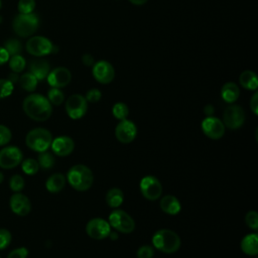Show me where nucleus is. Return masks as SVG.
Wrapping results in <instances>:
<instances>
[{
  "label": "nucleus",
  "mask_w": 258,
  "mask_h": 258,
  "mask_svg": "<svg viewBox=\"0 0 258 258\" xmlns=\"http://www.w3.org/2000/svg\"><path fill=\"white\" fill-rule=\"evenodd\" d=\"M22 108L24 113L30 119L38 122L47 120L52 113L51 104L47 98L40 94H31L27 96L22 103Z\"/></svg>",
  "instance_id": "nucleus-1"
},
{
  "label": "nucleus",
  "mask_w": 258,
  "mask_h": 258,
  "mask_svg": "<svg viewBox=\"0 0 258 258\" xmlns=\"http://www.w3.org/2000/svg\"><path fill=\"white\" fill-rule=\"evenodd\" d=\"M67 180L78 191L88 190L94 181L92 170L84 164H76L67 173Z\"/></svg>",
  "instance_id": "nucleus-2"
},
{
  "label": "nucleus",
  "mask_w": 258,
  "mask_h": 258,
  "mask_svg": "<svg viewBox=\"0 0 258 258\" xmlns=\"http://www.w3.org/2000/svg\"><path fill=\"white\" fill-rule=\"evenodd\" d=\"M152 244L157 250L166 254H171L179 249L181 242L179 236L174 231L160 229L152 236Z\"/></svg>",
  "instance_id": "nucleus-3"
},
{
  "label": "nucleus",
  "mask_w": 258,
  "mask_h": 258,
  "mask_svg": "<svg viewBox=\"0 0 258 258\" xmlns=\"http://www.w3.org/2000/svg\"><path fill=\"white\" fill-rule=\"evenodd\" d=\"M51 133L45 128H34L30 130L25 137L26 145L33 151H46L51 144Z\"/></svg>",
  "instance_id": "nucleus-4"
},
{
  "label": "nucleus",
  "mask_w": 258,
  "mask_h": 258,
  "mask_svg": "<svg viewBox=\"0 0 258 258\" xmlns=\"http://www.w3.org/2000/svg\"><path fill=\"white\" fill-rule=\"evenodd\" d=\"M39 19L36 14H21L15 16L12 27L14 32L20 37H27L32 35L38 28Z\"/></svg>",
  "instance_id": "nucleus-5"
},
{
  "label": "nucleus",
  "mask_w": 258,
  "mask_h": 258,
  "mask_svg": "<svg viewBox=\"0 0 258 258\" xmlns=\"http://www.w3.org/2000/svg\"><path fill=\"white\" fill-rule=\"evenodd\" d=\"M109 224L116 231L123 234L132 233L135 229V222L133 218L125 211L120 209H116L111 212L109 216Z\"/></svg>",
  "instance_id": "nucleus-6"
},
{
  "label": "nucleus",
  "mask_w": 258,
  "mask_h": 258,
  "mask_svg": "<svg viewBox=\"0 0 258 258\" xmlns=\"http://www.w3.org/2000/svg\"><path fill=\"white\" fill-rule=\"evenodd\" d=\"M26 51L34 56H43L55 51V46L44 36H32L26 42Z\"/></svg>",
  "instance_id": "nucleus-7"
},
{
  "label": "nucleus",
  "mask_w": 258,
  "mask_h": 258,
  "mask_svg": "<svg viewBox=\"0 0 258 258\" xmlns=\"http://www.w3.org/2000/svg\"><path fill=\"white\" fill-rule=\"evenodd\" d=\"M88 110L86 98L80 94H74L66 101V111L70 118L77 120L85 116Z\"/></svg>",
  "instance_id": "nucleus-8"
},
{
  "label": "nucleus",
  "mask_w": 258,
  "mask_h": 258,
  "mask_svg": "<svg viewBox=\"0 0 258 258\" xmlns=\"http://www.w3.org/2000/svg\"><path fill=\"white\" fill-rule=\"evenodd\" d=\"M225 127L229 129H238L245 122V112L239 105L228 106L223 113V121Z\"/></svg>",
  "instance_id": "nucleus-9"
},
{
  "label": "nucleus",
  "mask_w": 258,
  "mask_h": 258,
  "mask_svg": "<svg viewBox=\"0 0 258 258\" xmlns=\"http://www.w3.org/2000/svg\"><path fill=\"white\" fill-rule=\"evenodd\" d=\"M142 196L149 201H156L161 197L162 185L160 181L153 175L144 176L139 183Z\"/></svg>",
  "instance_id": "nucleus-10"
},
{
  "label": "nucleus",
  "mask_w": 258,
  "mask_h": 258,
  "mask_svg": "<svg viewBox=\"0 0 258 258\" xmlns=\"http://www.w3.org/2000/svg\"><path fill=\"white\" fill-rule=\"evenodd\" d=\"M111 226L109 222L102 218H94L86 225V233L95 240H103L109 236Z\"/></svg>",
  "instance_id": "nucleus-11"
},
{
  "label": "nucleus",
  "mask_w": 258,
  "mask_h": 258,
  "mask_svg": "<svg viewBox=\"0 0 258 258\" xmlns=\"http://www.w3.org/2000/svg\"><path fill=\"white\" fill-rule=\"evenodd\" d=\"M23 154L16 146H7L0 150V167L11 169L19 165L22 161Z\"/></svg>",
  "instance_id": "nucleus-12"
},
{
  "label": "nucleus",
  "mask_w": 258,
  "mask_h": 258,
  "mask_svg": "<svg viewBox=\"0 0 258 258\" xmlns=\"http://www.w3.org/2000/svg\"><path fill=\"white\" fill-rule=\"evenodd\" d=\"M94 79L100 84H110L115 78V69L107 60H99L94 63L92 69Z\"/></svg>",
  "instance_id": "nucleus-13"
},
{
  "label": "nucleus",
  "mask_w": 258,
  "mask_h": 258,
  "mask_svg": "<svg viewBox=\"0 0 258 258\" xmlns=\"http://www.w3.org/2000/svg\"><path fill=\"white\" fill-rule=\"evenodd\" d=\"M115 135L119 142L127 144L132 142L137 135L136 125L128 119L120 120L115 128Z\"/></svg>",
  "instance_id": "nucleus-14"
},
{
  "label": "nucleus",
  "mask_w": 258,
  "mask_h": 258,
  "mask_svg": "<svg viewBox=\"0 0 258 258\" xmlns=\"http://www.w3.org/2000/svg\"><path fill=\"white\" fill-rule=\"evenodd\" d=\"M225 125L222 120L209 116L202 122V130L211 139H220L225 134Z\"/></svg>",
  "instance_id": "nucleus-15"
},
{
  "label": "nucleus",
  "mask_w": 258,
  "mask_h": 258,
  "mask_svg": "<svg viewBox=\"0 0 258 258\" xmlns=\"http://www.w3.org/2000/svg\"><path fill=\"white\" fill-rule=\"evenodd\" d=\"M47 83L51 88H63L68 86L72 81L71 72L64 67H58L51 72L46 77Z\"/></svg>",
  "instance_id": "nucleus-16"
},
{
  "label": "nucleus",
  "mask_w": 258,
  "mask_h": 258,
  "mask_svg": "<svg viewBox=\"0 0 258 258\" xmlns=\"http://www.w3.org/2000/svg\"><path fill=\"white\" fill-rule=\"evenodd\" d=\"M9 206L11 211L17 216H26L31 210V203L29 199L21 192H15L11 196Z\"/></svg>",
  "instance_id": "nucleus-17"
},
{
  "label": "nucleus",
  "mask_w": 258,
  "mask_h": 258,
  "mask_svg": "<svg viewBox=\"0 0 258 258\" xmlns=\"http://www.w3.org/2000/svg\"><path fill=\"white\" fill-rule=\"evenodd\" d=\"M50 147L57 156H67L74 151L75 142L69 136H59L52 139Z\"/></svg>",
  "instance_id": "nucleus-18"
},
{
  "label": "nucleus",
  "mask_w": 258,
  "mask_h": 258,
  "mask_svg": "<svg viewBox=\"0 0 258 258\" xmlns=\"http://www.w3.org/2000/svg\"><path fill=\"white\" fill-rule=\"evenodd\" d=\"M29 71V73L32 74L37 81H42L50 72L49 62L45 59H35L30 62Z\"/></svg>",
  "instance_id": "nucleus-19"
},
{
  "label": "nucleus",
  "mask_w": 258,
  "mask_h": 258,
  "mask_svg": "<svg viewBox=\"0 0 258 258\" xmlns=\"http://www.w3.org/2000/svg\"><path fill=\"white\" fill-rule=\"evenodd\" d=\"M160 209L165 214L173 216V215H177L180 212L181 206H180V202L177 200L176 197L172 195H167L161 198Z\"/></svg>",
  "instance_id": "nucleus-20"
},
{
  "label": "nucleus",
  "mask_w": 258,
  "mask_h": 258,
  "mask_svg": "<svg viewBox=\"0 0 258 258\" xmlns=\"http://www.w3.org/2000/svg\"><path fill=\"white\" fill-rule=\"evenodd\" d=\"M242 251L249 256H256L258 254V235L251 233L246 235L241 241Z\"/></svg>",
  "instance_id": "nucleus-21"
},
{
  "label": "nucleus",
  "mask_w": 258,
  "mask_h": 258,
  "mask_svg": "<svg viewBox=\"0 0 258 258\" xmlns=\"http://www.w3.org/2000/svg\"><path fill=\"white\" fill-rule=\"evenodd\" d=\"M239 96H240V89L235 83L228 82L223 85L221 89V97L225 102L232 104L238 100Z\"/></svg>",
  "instance_id": "nucleus-22"
},
{
  "label": "nucleus",
  "mask_w": 258,
  "mask_h": 258,
  "mask_svg": "<svg viewBox=\"0 0 258 258\" xmlns=\"http://www.w3.org/2000/svg\"><path fill=\"white\" fill-rule=\"evenodd\" d=\"M66 181H67V178L62 173H59V172L54 173V174H51L46 179L45 187L49 192L56 194L63 189V187L66 185Z\"/></svg>",
  "instance_id": "nucleus-23"
},
{
  "label": "nucleus",
  "mask_w": 258,
  "mask_h": 258,
  "mask_svg": "<svg viewBox=\"0 0 258 258\" xmlns=\"http://www.w3.org/2000/svg\"><path fill=\"white\" fill-rule=\"evenodd\" d=\"M239 83L244 89L250 91H256L258 87L257 76L253 71L250 70H246L240 74Z\"/></svg>",
  "instance_id": "nucleus-24"
},
{
  "label": "nucleus",
  "mask_w": 258,
  "mask_h": 258,
  "mask_svg": "<svg viewBox=\"0 0 258 258\" xmlns=\"http://www.w3.org/2000/svg\"><path fill=\"white\" fill-rule=\"evenodd\" d=\"M105 200L109 207L113 209H117L119 206L122 205L124 201V194L120 188L113 187L107 191Z\"/></svg>",
  "instance_id": "nucleus-25"
},
{
  "label": "nucleus",
  "mask_w": 258,
  "mask_h": 258,
  "mask_svg": "<svg viewBox=\"0 0 258 258\" xmlns=\"http://www.w3.org/2000/svg\"><path fill=\"white\" fill-rule=\"evenodd\" d=\"M18 82H19V85L20 87L27 91V92H33L36 87H37V79L30 73H26V74H23L22 76H20V78L18 79Z\"/></svg>",
  "instance_id": "nucleus-26"
},
{
  "label": "nucleus",
  "mask_w": 258,
  "mask_h": 258,
  "mask_svg": "<svg viewBox=\"0 0 258 258\" xmlns=\"http://www.w3.org/2000/svg\"><path fill=\"white\" fill-rule=\"evenodd\" d=\"M37 162H38L39 167H41L43 169H49L53 166V164L55 162V159H54L53 154L46 150V151H43V152H39Z\"/></svg>",
  "instance_id": "nucleus-27"
},
{
  "label": "nucleus",
  "mask_w": 258,
  "mask_h": 258,
  "mask_svg": "<svg viewBox=\"0 0 258 258\" xmlns=\"http://www.w3.org/2000/svg\"><path fill=\"white\" fill-rule=\"evenodd\" d=\"M47 100L54 106H59L64 101V95L58 88H51L47 92Z\"/></svg>",
  "instance_id": "nucleus-28"
},
{
  "label": "nucleus",
  "mask_w": 258,
  "mask_h": 258,
  "mask_svg": "<svg viewBox=\"0 0 258 258\" xmlns=\"http://www.w3.org/2000/svg\"><path fill=\"white\" fill-rule=\"evenodd\" d=\"M21 162H22L21 167H22L23 172L28 174V175L35 174L39 169V165H38L37 160H35L33 158H26Z\"/></svg>",
  "instance_id": "nucleus-29"
},
{
  "label": "nucleus",
  "mask_w": 258,
  "mask_h": 258,
  "mask_svg": "<svg viewBox=\"0 0 258 258\" xmlns=\"http://www.w3.org/2000/svg\"><path fill=\"white\" fill-rule=\"evenodd\" d=\"M112 113L114 117H116L118 120H124L127 119V116L129 114V108L125 103L118 102L113 106Z\"/></svg>",
  "instance_id": "nucleus-30"
},
{
  "label": "nucleus",
  "mask_w": 258,
  "mask_h": 258,
  "mask_svg": "<svg viewBox=\"0 0 258 258\" xmlns=\"http://www.w3.org/2000/svg\"><path fill=\"white\" fill-rule=\"evenodd\" d=\"M25 59L20 54L12 55L11 58L9 59V68L12 70V72L16 74L22 72L25 68Z\"/></svg>",
  "instance_id": "nucleus-31"
},
{
  "label": "nucleus",
  "mask_w": 258,
  "mask_h": 258,
  "mask_svg": "<svg viewBox=\"0 0 258 258\" xmlns=\"http://www.w3.org/2000/svg\"><path fill=\"white\" fill-rule=\"evenodd\" d=\"M4 48L9 53V55H15V54H19V52H21L22 45L18 39L10 38L5 41Z\"/></svg>",
  "instance_id": "nucleus-32"
},
{
  "label": "nucleus",
  "mask_w": 258,
  "mask_h": 258,
  "mask_svg": "<svg viewBox=\"0 0 258 258\" xmlns=\"http://www.w3.org/2000/svg\"><path fill=\"white\" fill-rule=\"evenodd\" d=\"M9 187L15 192H20L24 187V179L19 174H14L9 180Z\"/></svg>",
  "instance_id": "nucleus-33"
},
{
  "label": "nucleus",
  "mask_w": 258,
  "mask_h": 258,
  "mask_svg": "<svg viewBox=\"0 0 258 258\" xmlns=\"http://www.w3.org/2000/svg\"><path fill=\"white\" fill-rule=\"evenodd\" d=\"M17 8L21 14L32 13L35 8V0H19Z\"/></svg>",
  "instance_id": "nucleus-34"
},
{
  "label": "nucleus",
  "mask_w": 258,
  "mask_h": 258,
  "mask_svg": "<svg viewBox=\"0 0 258 258\" xmlns=\"http://www.w3.org/2000/svg\"><path fill=\"white\" fill-rule=\"evenodd\" d=\"M13 92V84L9 80L0 79V99L10 96Z\"/></svg>",
  "instance_id": "nucleus-35"
},
{
  "label": "nucleus",
  "mask_w": 258,
  "mask_h": 258,
  "mask_svg": "<svg viewBox=\"0 0 258 258\" xmlns=\"http://www.w3.org/2000/svg\"><path fill=\"white\" fill-rule=\"evenodd\" d=\"M246 225L252 230L256 231L258 229V214L256 211H249L245 216Z\"/></svg>",
  "instance_id": "nucleus-36"
},
{
  "label": "nucleus",
  "mask_w": 258,
  "mask_h": 258,
  "mask_svg": "<svg viewBox=\"0 0 258 258\" xmlns=\"http://www.w3.org/2000/svg\"><path fill=\"white\" fill-rule=\"evenodd\" d=\"M137 258H152L154 255V249L150 245H142L136 252Z\"/></svg>",
  "instance_id": "nucleus-37"
},
{
  "label": "nucleus",
  "mask_w": 258,
  "mask_h": 258,
  "mask_svg": "<svg viewBox=\"0 0 258 258\" xmlns=\"http://www.w3.org/2000/svg\"><path fill=\"white\" fill-rule=\"evenodd\" d=\"M11 233L7 229H0V250H3L11 243Z\"/></svg>",
  "instance_id": "nucleus-38"
},
{
  "label": "nucleus",
  "mask_w": 258,
  "mask_h": 258,
  "mask_svg": "<svg viewBox=\"0 0 258 258\" xmlns=\"http://www.w3.org/2000/svg\"><path fill=\"white\" fill-rule=\"evenodd\" d=\"M11 137H12V134L10 129L5 125L0 124V146L9 143V141L11 140Z\"/></svg>",
  "instance_id": "nucleus-39"
},
{
  "label": "nucleus",
  "mask_w": 258,
  "mask_h": 258,
  "mask_svg": "<svg viewBox=\"0 0 258 258\" xmlns=\"http://www.w3.org/2000/svg\"><path fill=\"white\" fill-rule=\"evenodd\" d=\"M87 102L89 103H96V102H99L102 98V93L100 90L96 89V88H93L91 90H89L85 96Z\"/></svg>",
  "instance_id": "nucleus-40"
},
{
  "label": "nucleus",
  "mask_w": 258,
  "mask_h": 258,
  "mask_svg": "<svg viewBox=\"0 0 258 258\" xmlns=\"http://www.w3.org/2000/svg\"><path fill=\"white\" fill-rule=\"evenodd\" d=\"M28 256V250L25 247H20L12 250L7 258H27Z\"/></svg>",
  "instance_id": "nucleus-41"
},
{
  "label": "nucleus",
  "mask_w": 258,
  "mask_h": 258,
  "mask_svg": "<svg viewBox=\"0 0 258 258\" xmlns=\"http://www.w3.org/2000/svg\"><path fill=\"white\" fill-rule=\"evenodd\" d=\"M250 108L254 115H258V93L256 91L250 100Z\"/></svg>",
  "instance_id": "nucleus-42"
},
{
  "label": "nucleus",
  "mask_w": 258,
  "mask_h": 258,
  "mask_svg": "<svg viewBox=\"0 0 258 258\" xmlns=\"http://www.w3.org/2000/svg\"><path fill=\"white\" fill-rule=\"evenodd\" d=\"M82 61L83 63L86 66V67H93L94 63H95V59L94 57L89 54V53H85L83 56H82Z\"/></svg>",
  "instance_id": "nucleus-43"
},
{
  "label": "nucleus",
  "mask_w": 258,
  "mask_h": 258,
  "mask_svg": "<svg viewBox=\"0 0 258 258\" xmlns=\"http://www.w3.org/2000/svg\"><path fill=\"white\" fill-rule=\"evenodd\" d=\"M9 59V53L6 51L4 47L0 46V66L5 63Z\"/></svg>",
  "instance_id": "nucleus-44"
},
{
  "label": "nucleus",
  "mask_w": 258,
  "mask_h": 258,
  "mask_svg": "<svg viewBox=\"0 0 258 258\" xmlns=\"http://www.w3.org/2000/svg\"><path fill=\"white\" fill-rule=\"evenodd\" d=\"M205 114L209 117V116H212L214 114V107L212 105H207L205 107Z\"/></svg>",
  "instance_id": "nucleus-45"
},
{
  "label": "nucleus",
  "mask_w": 258,
  "mask_h": 258,
  "mask_svg": "<svg viewBox=\"0 0 258 258\" xmlns=\"http://www.w3.org/2000/svg\"><path fill=\"white\" fill-rule=\"evenodd\" d=\"M147 1H148V0H129V2H131V3L134 4V5H138V6L145 4Z\"/></svg>",
  "instance_id": "nucleus-46"
},
{
  "label": "nucleus",
  "mask_w": 258,
  "mask_h": 258,
  "mask_svg": "<svg viewBox=\"0 0 258 258\" xmlns=\"http://www.w3.org/2000/svg\"><path fill=\"white\" fill-rule=\"evenodd\" d=\"M108 237H110L112 240H116V239L118 238V235H117V233H116V232H112V231H111Z\"/></svg>",
  "instance_id": "nucleus-47"
},
{
  "label": "nucleus",
  "mask_w": 258,
  "mask_h": 258,
  "mask_svg": "<svg viewBox=\"0 0 258 258\" xmlns=\"http://www.w3.org/2000/svg\"><path fill=\"white\" fill-rule=\"evenodd\" d=\"M3 179H4V175H3V173L0 171V183L3 181Z\"/></svg>",
  "instance_id": "nucleus-48"
},
{
  "label": "nucleus",
  "mask_w": 258,
  "mask_h": 258,
  "mask_svg": "<svg viewBox=\"0 0 258 258\" xmlns=\"http://www.w3.org/2000/svg\"><path fill=\"white\" fill-rule=\"evenodd\" d=\"M1 6H2V3H1V0H0V9H1Z\"/></svg>",
  "instance_id": "nucleus-49"
},
{
  "label": "nucleus",
  "mask_w": 258,
  "mask_h": 258,
  "mask_svg": "<svg viewBox=\"0 0 258 258\" xmlns=\"http://www.w3.org/2000/svg\"><path fill=\"white\" fill-rule=\"evenodd\" d=\"M0 258H1V257H0Z\"/></svg>",
  "instance_id": "nucleus-50"
}]
</instances>
